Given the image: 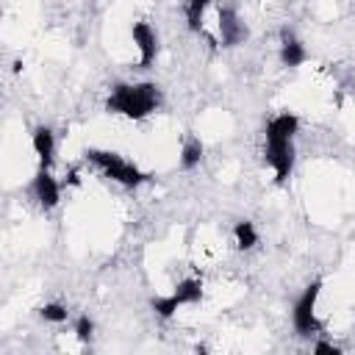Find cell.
<instances>
[{
	"label": "cell",
	"mask_w": 355,
	"mask_h": 355,
	"mask_svg": "<svg viewBox=\"0 0 355 355\" xmlns=\"http://www.w3.org/2000/svg\"><path fill=\"white\" fill-rule=\"evenodd\" d=\"M161 92L155 83L141 80V83H116L105 100V111L108 114H119L128 119H144L158 108Z\"/></svg>",
	"instance_id": "6da1fadb"
},
{
	"label": "cell",
	"mask_w": 355,
	"mask_h": 355,
	"mask_svg": "<svg viewBox=\"0 0 355 355\" xmlns=\"http://www.w3.org/2000/svg\"><path fill=\"white\" fill-rule=\"evenodd\" d=\"M86 161L92 166H97L105 178H111L114 183H119L125 189H136V186L150 180L147 172H141L136 164L125 161L119 153H111V150H86Z\"/></svg>",
	"instance_id": "7a4b0ae2"
},
{
	"label": "cell",
	"mask_w": 355,
	"mask_h": 355,
	"mask_svg": "<svg viewBox=\"0 0 355 355\" xmlns=\"http://www.w3.org/2000/svg\"><path fill=\"white\" fill-rule=\"evenodd\" d=\"M319 291H322V280H313L311 286H305V291L297 297L294 302V311H291V322H294V330L300 336H313L322 330V322L316 319V300H319Z\"/></svg>",
	"instance_id": "3957f363"
},
{
	"label": "cell",
	"mask_w": 355,
	"mask_h": 355,
	"mask_svg": "<svg viewBox=\"0 0 355 355\" xmlns=\"http://www.w3.org/2000/svg\"><path fill=\"white\" fill-rule=\"evenodd\" d=\"M266 164L275 172L277 183H286L291 169H294V144L291 139H266V150H263Z\"/></svg>",
	"instance_id": "277c9868"
},
{
	"label": "cell",
	"mask_w": 355,
	"mask_h": 355,
	"mask_svg": "<svg viewBox=\"0 0 355 355\" xmlns=\"http://www.w3.org/2000/svg\"><path fill=\"white\" fill-rule=\"evenodd\" d=\"M219 39H222V47H236L247 39V25L239 19L233 6L219 8Z\"/></svg>",
	"instance_id": "5b68a950"
},
{
	"label": "cell",
	"mask_w": 355,
	"mask_h": 355,
	"mask_svg": "<svg viewBox=\"0 0 355 355\" xmlns=\"http://www.w3.org/2000/svg\"><path fill=\"white\" fill-rule=\"evenodd\" d=\"M31 191H33L36 202H39L44 211H53V208L58 205V200H61L58 180H55V178L50 175V169H44V166H39V172H36V178H33V183H31Z\"/></svg>",
	"instance_id": "8992f818"
},
{
	"label": "cell",
	"mask_w": 355,
	"mask_h": 355,
	"mask_svg": "<svg viewBox=\"0 0 355 355\" xmlns=\"http://www.w3.org/2000/svg\"><path fill=\"white\" fill-rule=\"evenodd\" d=\"M130 36H133V44L139 47V67L147 69L158 55V36L147 22H133Z\"/></svg>",
	"instance_id": "52a82bcc"
},
{
	"label": "cell",
	"mask_w": 355,
	"mask_h": 355,
	"mask_svg": "<svg viewBox=\"0 0 355 355\" xmlns=\"http://www.w3.org/2000/svg\"><path fill=\"white\" fill-rule=\"evenodd\" d=\"M305 47H302V42L288 31V28H283V33H280V61H283V67H288V69H294V67H300L302 61H305Z\"/></svg>",
	"instance_id": "ba28073f"
},
{
	"label": "cell",
	"mask_w": 355,
	"mask_h": 355,
	"mask_svg": "<svg viewBox=\"0 0 355 355\" xmlns=\"http://www.w3.org/2000/svg\"><path fill=\"white\" fill-rule=\"evenodd\" d=\"M33 153L39 155V166H44V169H50V164H53V155H55V136H53V130L50 128H44V125H39L36 130H33Z\"/></svg>",
	"instance_id": "9c48e42d"
},
{
	"label": "cell",
	"mask_w": 355,
	"mask_h": 355,
	"mask_svg": "<svg viewBox=\"0 0 355 355\" xmlns=\"http://www.w3.org/2000/svg\"><path fill=\"white\" fill-rule=\"evenodd\" d=\"M300 130V116L297 114H277L266 122V139H294V133Z\"/></svg>",
	"instance_id": "30bf717a"
},
{
	"label": "cell",
	"mask_w": 355,
	"mask_h": 355,
	"mask_svg": "<svg viewBox=\"0 0 355 355\" xmlns=\"http://www.w3.org/2000/svg\"><path fill=\"white\" fill-rule=\"evenodd\" d=\"M175 300L180 302V305H194V302H200L202 300V280L200 277H186V280H180L178 286H175Z\"/></svg>",
	"instance_id": "8fae6325"
},
{
	"label": "cell",
	"mask_w": 355,
	"mask_h": 355,
	"mask_svg": "<svg viewBox=\"0 0 355 355\" xmlns=\"http://www.w3.org/2000/svg\"><path fill=\"white\" fill-rule=\"evenodd\" d=\"M200 161H202V141L197 136H186V141L180 147V166L194 169V166H200Z\"/></svg>",
	"instance_id": "7c38bea8"
},
{
	"label": "cell",
	"mask_w": 355,
	"mask_h": 355,
	"mask_svg": "<svg viewBox=\"0 0 355 355\" xmlns=\"http://www.w3.org/2000/svg\"><path fill=\"white\" fill-rule=\"evenodd\" d=\"M233 239H236V247L239 250H252L258 244V230H255L252 222L241 219V222L233 225Z\"/></svg>",
	"instance_id": "4fadbf2b"
},
{
	"label": "cell",
	"mask_w": 355,
	"mask_h": 355,
	"mask_svg": "<svg viewBox=\"0 0 355 355\" xmlns=\"http://www.w3.org/2000/svg\"><path fill=\"white\" fill-rule=\"evenodd\" d=\"M208 6H211L208 0H189L186 3V25H189V31H202V17H205Z\"/></svg>",
	"instance_id": "5bb4252c"
},
{
	"label": "cell",
	"mask_w": 355,
	"mask_h": 355,
	"mask_svg": "<svg viewBox=\"0 0 355 355\" xmlns=\"http://www.w3.org/2000/svg\"><path fill=\"white\" fill-rule=\"evenodd\" d=\"M178 308H180V302L175 300V294H169V297H155V300H153V311H155L161 319H172V316L178 313Z\"/></svg>",
	"instance_id": "9a60e30c"
},
{
	"label": "cell",
	"mask_w": 355,
	"mask_h": 355,
	"mask_svg": "<svg viewBox=\"0 0 355 355\" xmlns=\"http://www.w3.org/2000/svg\"><path fill=\"white\" fill-rule=\"evenodd\" d=\"M39 316H42L44 322L61 324V322H67V308H64L61 302H44V305L39 308Z\"/></svg>",
	"instance_id": "2e32d148"
},
{
	"label": "cell",
	"mask_w": 355,
	"mask_h": 355,
	"mask_svg": "<svg viewBox=\"0 0 355 355\" xmlns=\"http://www.w3.org/2000/svg\"><path fill=\"white\" fill-rule=\"evenodd\" d=\"M92 333H94V322H92L89 316H78V322H75V336H78V341L89 344V341H92Z\"/></svg>",
	"instance_id": "e0dca14e"
},
{
	"label": "cell",
	"mask_w": 355,
	"mask_h": 355,
	"mask_svg": "<svg viewBox=\"0 0 355 355\" xmlns=\"http://www.w3.org/2000/svg\"><path fill=\"white\" fill-rule=\"evenodd\" d=\"M313 352H319V355H341V347H336L330 341H316L313 344Z\"/></svg>",
	"instance_id": "ac0fdd59"
},
{
	"label": "cell",
	"mask_w": 355,
	"mask_h": 355,
	"mask_svg": "<svg viewBox=\"0 0 355 355\" xmlns=\"http://www.w3.org/2000/svg\"><path fill=\"white\" fill-rule=\"evenodd\" d=\"M208 3H211V0H208Z\"/></svg>",
	"instance_id": "d6986e66"
}]
</instances>
